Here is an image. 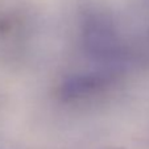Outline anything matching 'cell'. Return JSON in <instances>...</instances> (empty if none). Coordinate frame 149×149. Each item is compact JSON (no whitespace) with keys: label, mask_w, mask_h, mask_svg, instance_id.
I'll use <instances>...</instances> for the list:
<instances>
[{"label":"cell","mask_w":149,"mask_h":149,"mask_svg":"<svg viewBox=\"0 0 149 149\" xmlns=\"http://www.w3.org/2000/svg\"><path fill=\"white\" fill-rule=\"evenodd\" d=\"M113 70L107 68L70 75L61 84V96L66 102H78L102 94L113 81Z\"/></svg>","instance_id":"cell-1"},{"label":"cell","mask_w":149,"mask_h":149,"mask_svg":"<svg viewBox=\"0 0 149 149\" xmlns=\"http://www.w3.org/2000/svg\"><path fill=\"white\" fill-rule=\"evenodd\" d=\"M107 149H113V148H107Z\"/></svg>","instance_id":"cell-2"}]
</instances>
